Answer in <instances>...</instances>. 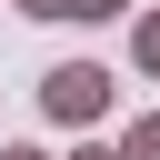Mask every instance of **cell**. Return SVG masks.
<instances>
[{"label": "cell", "instance_id": "cell-1", "mask_svg": "<svg viewBox=\"0 0 160 160\" xmlns=\"http://www.w3.org/2000/svg\"><path fill=\"white\" fill-rule=\"evenodd\" d=\"M40 110L70 120V130H90V120L110 110V70H100V60H60V70L40 80Z\"/></svg>", "mask_w": 160, "mask_h": 160}, {"label": "cell", "instance_id": "cell-2", "mask_svg": "<svg viewBox=\"0 0 160 160\" xmlns=\"http://www.w3.org/2000/svg\"><path fill=\"white\" fill-rule=\"evenodd\" d=\"M30 20H120L130 0H20Z\"/></svg>", "mask_w": 160, "mask_h": 160}, {"label": "cell", "instance_id": "cell-3", "mask_svg": "<svg viewBox=\"0 0 160 160\" xmlns=\"http://www.w3.org/2000/svg\"><path fill=\"white\" fill-rule=\"evenodd\" d=\"M120 160H160V110H140V120H130V140H120Z\"/></svg>", "mask_w": 160, "mask_h": 160}, {"label": "cell", "instance_id": "cell-4", "mask_svg": "<svg viewBox=\"0 0 160 160\" xmlns=\"http://www.w3.org/2000/svg\"><path fill=\"white\" fill-rule=\"evenodd\" d=\"M130 50H140V70H150V80H160V10H150V20H140V30H130Z\"/></svg>", "mask_w": 160, "mask_h": 160}, {"label": "cell", "instance_id": "cell-5", "mask_svg": "<svg viewBox=\"0 0 160 160\" xmlns=\"http://www.w3.org/2000/svg\"><path fill=\"white\" fill-rule=\"evenodd\" d=\"M80 160H120V150H90V140H80Z\"/></svg>", "mask_w": 160, "mask_h": 160}, {"label": "cell", "instance_id": "cell-6", "mask_svg": "<svg viewBox=\"0 0 160 160\" xmlns=\"http://www.w3.org/2000/svg\"><path fill=\"white\" fill-rule=\"evenodd\" d=\"M0 160H50V150H0Z\"/></svg>", "mask_w": 160, "mask_h": 160}]
</instances>
